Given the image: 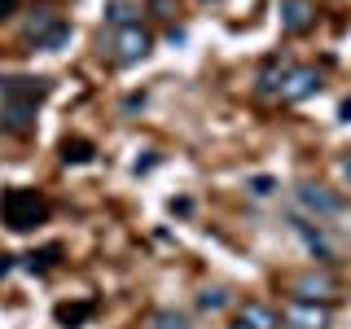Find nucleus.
<instances>
[{
  "label": "nucleus",
  "mask_w": 351,
  "mask_h": 329,
  "mask_svg": "<svg viewBox=\"0 0 351 329\" xmlns=\"http://www.w3.org/2000/svg\"><path fill=\"white\" fill-rule=\"evenodd\" d=\"M44 93H49L44 80H14V97H9V106L0 110V127L14 132V136H27V132L36 127V101Z\"/></svg>",
  "instance_id": "nucleus-1"
},
{
  "label": "nucleus",
  "mask_w": 351,
  "mask_h": 329,
  "mask_svg": "<svg viewBox=\"0 0 351 329\" xmlns=\"http://www.w3.org/2000/svg\"><path fill=\"white\" fill-rule=\"evenodd\" d=\"M44 215H49L44 193H36V189H5L0 193V219L14 233H31L36 224H44Z\"/></svg>",
  "instance_id": "nucleus-2"
},
{
  "label": "nucleus",
  "mask_w": 351,
  "mask_h": 329,
  "mask_svg": "<svg viewBox=\"0 0 351 329\" xmlns=\"http://www.w3.org/2000/svg\"><path fill=\"white\" fill-rule=\"evenodd\" d=\"M294 202H299L307 215H338V211L347 206L334 189H325V184H312V180L294 184Z\"/></svg>",
  "instance_id": "nucleus-3"
},
{
  "label": "nucleus",
  "mask_w": 351,
  "mask_h": 329,
  "mask_svg": "<svg viewBox=\"0 0 351 329\" xmlns=\"http://www.w3.org/2000/svg\"><path fill=\"white\" fill-rule=\"evenodd\" d=\"M316 88H321V71H316V66H290L281 88H277V97L285 106H294V101H307Z\"/></svg>",
  "instance_id": "nucleus-4"
},
{
  "label": "nucleus",
  "mask_w": 351,
  "mask_h": 329,
  "mask_svg": "<svg viewBox=\"0 0 351 329\" xmlns=\"http://www.w3.org/2000/svg\"><path fill=\"white\" fill-rule=\"evenodd\" d=\"M149 49H154V36L141 27V22H132V27H119V36H114V62H119V66L141 62Z\"/></svg>",
  "instance_id": "nucleus-5"
},
{
  "label": "nucleus",
  "mask_w": 351,
  "mask_h": 329,
  "mask_svg": "<svg viewBox=\"0 0 351 329\" xmlns=\"http://www.w3.org/2000/svg\"><path fill=\"white\" fill-rule=\"evenodd\" d=\"M338 290V277H334V272H299V277H294L290 281V299H312V303H325L329 299V294H334Z\"/></svg>",
  "instance_id": "nucleus-6"
},
{
  "label": "nucleus",
  "mask_w": 351,
  "mask_h": 329,
  "mask_svg": "<svg viewBox=\"0 0 351 329\" xmlns=\"http://www.w3.org/2000/svg\"><path fill=\"white\" fill-rule=\"evenodd\" d=\"M281 321L290 329H325L329 325V307L325 303H312V299H290L281 312Z\"/></svg>",
  "instance_id": "nucleus-7"
},
{
  "label": "nucleus",
  "mask_w": 351,
  "mask_h": 329,
  "mask_svg": "<svg viewBox=\"0 0 351 329\" xmlns=\"http://www.w3.org/2000/svg\"><path fill=\"white\" fill-rule=\"evenodd\" d=\"M62 27H66L62 14H53V9H36V14L22 22V40H27V44H36V49H44V44L58 36Z\"/></svg>",
  "instance_id": "nucleus-8"
},
{
  "label": "nucleus",
  "mask_w": 351,
  "mask_h": 329,
  "mask_svg": "<svg viewBox=\"0 0 351 329\" xmlns=\"http://www.w3.org/2000/svg\"><path fill=\"white\" fill-rule=\"evenodd\" d=\"M277 22L285 36H299V31H307L316 22V5L312 0H281L277 5Z\"/></svg>",
  "instance_id": "nucleus-9"
},
{
  "label": "nucleus",
  "mask_w": 351,
  "mask_h": 329,
  "mask_svg": "<svg viewBox=\"0 0 351 329\" xmlns=\"http://www.w3.org/2000/svg\"><path fill=\"white\" fill-rule=\"evenodd\" d=\"M237 325H246V329H281V316L272 312L268 303L250 299V303H241V307H237Z\"/></svg>",
  "instance_id": "nucleus-10"
},
{
  "label": "nucleus",
  "mask_w": 351,
  "mask_h": 329,
  "mask_svg": "<svg viewBox=\"0 0 351 329\" xmlns=\"http://www.w3.org/2000/svg\"><path fill=\"white\" fill-rule=\"evenodd\" d=\"M285 71H290V66H285V62H268V66H263V71H259V93H263V97H272V93H277V88H281Z\"/></svg>",
  "instance_id": "nucleus-11"
},
{
  "label": "nucleus",
  "mask_w": 351,
  "mask_h": 329,
  "mask_svg": "<svg viewBox=\"0 0 351 329\" xmlns=\"http://www.w3.org/2000/svg\"><path fill=\"white\" fill-rule=\"evenodd\" d=\"M58 259H62V246H44V250H36V255L22 259V268H27V272H49Z\"/></svg>",
  "instance_id": "nucleus-12"
},
{
  "label": "nucleus",
  "mask_w": 351,
  "mask_h": 329,
  "mask_svg": "<svg viewBox=\"0 0 351 329\" xmlns=\"http://www.w3.org/2000/svg\"><path fill=\"white\" fill-rule=\"evenodd\" d=\"M62 158H66V162H88V158H93V141L66 136V141H62Z\"/></svg>",
  "instance_id": "nucleus-13"
},
{
  "label": "nucleus",
  "mask_w": 351,
  "mask_h": 329,
  "mask_svg": "<svg viewBox=\"0 0 351 329\" xmlns=\"http://www.w3.org/2000/svg\"><path fill=\"white\" fill-rule=\"evenodd\" d=\"M106 22H114V27H132V22H136V5H128V0H110V5H106Z\"/></svg>",
  "instance_id": "nucleus-14"
},
{
  "label": "nucleus",
  "mask_w": 351,
  "mask_h": 329,
  "mask_svg": "<svg viewBox=\"0 0 351 329\" xmlns=\"http://www.w3.org/2000/svg\"><path fill=\"white\" fill-rule=\"evenodd\" d=\"M294 228H299V233H303V241H307V246H312V250H316V255H321V259H329V241L321 237V228H312V224H303V219H294Z\"/></svg>",
  "instance_id": "nucleus-15"
},
{
  "label": "nucleus",
  "mask_w": 351,
  "mask_h": 329,
  "mask_svg": "<svg viewBox=\"0 0 351 329\" xmlns=\"http://www.w3.org/2000/svg\"><path fill=\"white\" fill-rule=\"evenodd\" d=\"M88 316H93V303H62L58 307V325H80V321H88Z\"/></svg>",
  "instance_id": "nucleus-16"
},
{
  "label": "nucleus",
  "mask_w": 351,
  "mask_h": 329,
  "mask_svg": "<svg viewBox=\"0 0 351 329\" xmlns=\"http://www.w3.org/2000/svg\"><path fill=\"white\" fill-rule=\"evenodd\" d=\"M197 307H202V312H224V307H228V290H219V285L202 290V294H197Z\"/></svg>",
  "instance_id": "nucleus-17"
},
{
  "label": "nucleus",
  "mask_w": 351,
  "mask_h": 329,
  "mask_svg": "<svg viewBox=\"0 0 351 329\" xmlns=\"http://www.w3.org/2000/svg\"><path fill=\"white\" fill-rule=\"evenodd\" d=\"M154 329H189V316H184V312H171V307H162V312L154 316Z\"/></svg>",
  "instance_id": "nucleus-18"
},
{
  "label": "nucleus",
  "mask_w": 351,
  "mask_h": 329,
  "mask_svg": "<svg viewBox=\"0 0 351 329\" xmlns=\"http://www.w3.org/2000/svg\"><path fill=\"white\" fill-rule=\"evenodd\" d=\"M272 189H277V180H272V175H255V180H250V193H255V197H268Z\"/></svg>",
  "instance_id": "nucleus-19"
},
{
  "label": "nucleus",
  "mask_w": 351,
  "mask_h": 329,
  "mask_svg": "<svg viewBox=\"0 0 351 329\" xmlns=\"http://www.w3.org/2000/svg\"><path fill=\"white\" fill-rule=\"evenodd\" d=\"M9 97H14V80H0V110L9 106Z\"/></svg>",
  "instance_id": "nucleus-20"
},
{
  "label": "nucleus",
  "mask_w": 351,
  "mask_h": 329,
  "mask_svg": "<svg viewBox=\"0 0 351 329\" xmlns=\"http://www.w3.org/2000/svg\"><path fill=\"white\" fill-rule=\"evenodd\" d=\"M154 162H158V158H154V154H149V158H136V167H132V171H136V175H141V171H149V167H154Z\"/></svg>",
  "instance_id": "nucleus-21"
},
{
  "label": "nucleus",
  "mask_w": 351,
  "mask_h": 329,
  "mask_svg": "<svg viewBox=\"0 0 351 329\" xmlns=\"http://www.w3.org/2000/svg\"><path fill=\"white\" fill-rule=\"evenodd\" d=\"M9 272H14V259H9V255H0V277H9Z\"/></svg>",
  "instance_id": "nucleus-22"
},
{
  "label": "nucleus",
  "mask_w": 351,
  "mask_h": 329,
  "mask_svg": "<svg viewBox=\"0 0 351 329\" xmlns=\"http://www.w3.org/2000/svg\"><path fill=\"white\" fill-rule=\"evenodd\" d=\"M338 119H347V123H351V101H343V106H338Z\"/></svg>",
  "instance_id": "nucleus-23"
},
{
  "label": "nucleus",
  "mask_w": 351,
  "mask_h": 329,
  "mask_svg": "<svg viewBox=\"0 0 351 329\" xmlns=\"http://www.w3.org/2000/svg\"><path fill=\"white\" fill-rule=\"evenodd\" d=\"M9 9H14V0H0V18H9Z\"/></svg>",
  "instance_id": "nucleus-24"
},
{
  "label": "nucleus",
  "mask_w": 351,
  "mask_h": 329,
  "mask_svg": "<svg viewBox=\"0 0 351 329\" xmlns=\"http://www.w3.org/2000/svg\"><path fill=\"white\" fill-rule=\"evenodd\" d=\"M343 171H347V180H351V162H347V167H343Z\"/></svg>",
  "instance_id": "nucleus-25"
},
{
  "label": "nucleus",
  "mask_w": 351,
  "mask_h": 329,
  "mask_svg": "<svg viewBox=\"0 0 351 329\" xmlns=\"http://www.w3.org/2000/svg\"><path fill=\"white\" fill-rule=\"evenodd\" d=\"M233 329H246V325H233Z\"/></svg>",
  "instance_id": "nucleus-26"
}]
</instances>
